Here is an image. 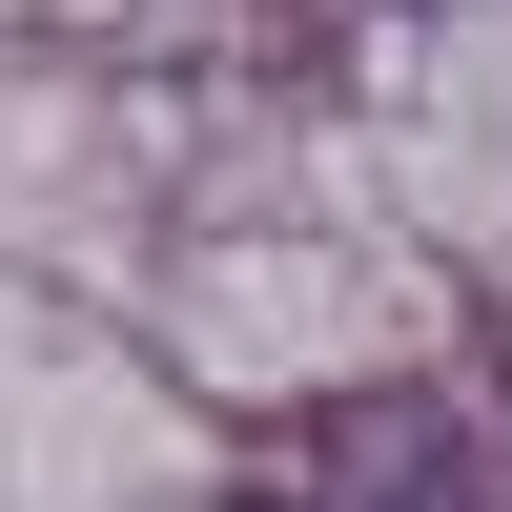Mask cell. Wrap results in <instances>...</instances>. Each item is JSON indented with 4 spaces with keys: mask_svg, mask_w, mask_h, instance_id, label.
Returning <instances> with one entry per match:
<instances>
[{
    "mask_svg": "<svg viewBox=\"0 0 512 512\" xmlns=\"http://www.w3.org/2000/svg\"><path fill=\"white\" fill-rule=\"evenodd\" d=\"M246 512H472V472H451L410 410H369V431H328L287 492H246Z\"/></svg>",
    "mask_w": 512,
    "mask_h": 512,
    "instance_id": "1",
    "label": "cell"
}]
</instances>
